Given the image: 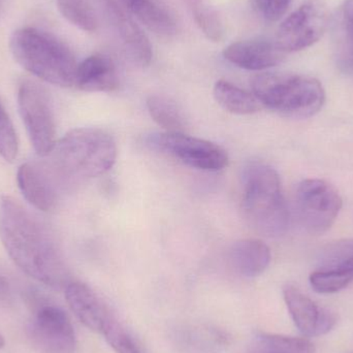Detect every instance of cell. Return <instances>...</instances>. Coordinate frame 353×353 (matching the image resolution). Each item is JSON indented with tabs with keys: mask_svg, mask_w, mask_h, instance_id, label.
Instances as JSON below:
<instances>
[{
	"mask_svg": "<svg viewBox=\"0 0 353 353\" xmlns=\"http://www.w3.org/2000/svg\"><path fill=\"white\" fill-rule=\"evenodd\" d=\"M338 16L341 19L346 30L353 37V0H345L343 2Z\"/></svg>",
	"mask_w": 353,
	"mask_h": 353,
	"instance_id": "cell-30",
	"label": "cell"
},
{
	"mask_svg": "<svg viewBox=\"0 0 353 353\" xmlns=\"http://www.w3.org/2000/svg\"><path fill=\"white\" fill-rule=\"evenodd\" d=\"M108 17L119 33L128 55L134 63L148 66L152 60V46L146 33L118 6L116 0H103Z\"/></svg>",
	"mask_w": 353,
	"mask_h": 353,
	"instance_id": "cell-15",
	"label": "cell"
},
{
	"mask_svg": "<svg viewBox=\"0 0 353 353\" xmlns=\"http://www.w3.org/2000/svg\"><path fill=\"white\" fill-rule=\"evenodd\" d=\"M296 203L301 223L313 234L329 230L342 208L337 189L321 179L303 181L296 190Z\"/></svg>",
	"mask_w": 353,
	"mask_h": 353,
	"instance_id": "cell-9",
	"label": "cell"
},
{
	"mask_svg": "<svg viewBox=\"0 0 353 353\" xmlns=\"http://www.w3.org/2000/svg\"><path fill=\"white\" fill-rule=\"evenodd\" d=\"M193 18L203 34L213 41H220L224 35L219 14L205 0H187Z\"/></svg>",
	"mask_w": 353,
	"mask_h": 353,
	"instance_id": "cell-23",
	"label": "cell"
},
{
	"mask_svg": "<svg viewBox=\"0 0 353 353\" xmlns=\"http://www.w3.org/2000/svg\"><path fill=\"white\" fill-rule=\"evenodd\" d=\"M319 269H335L353 275V239L325 246L319 257Z\"/></svg>",
	"mask_w": 353,
	"mask_h": 353,
	"instance_id": "cell-24",
	"label": "cell"
},
{
	"mask_svg": "<svg viewBox=\"0 0 353 353\" xmlns=\"http://www.w3.org/2000/svg\"><path fill=\"white\" fill-rule=\"evenodd\" d=\"M334 50L340 70L353 72V37L346 30L340 17H336L333 26Z\"/></svg>",
	"mask_w": 353,
	"mask_h": 353,
	"instance_id": "cell-26",
	"label": "cell"
},
{
	"mask_svg": "<svg viewBox=\"0 0 353 353\" xmlns=\"http://www.w3.org/2000/svg\"><path fill=\"white\" fill-rule=\"evenodd\" d=\"M228 62L247 70H265L281 63L284 53L275 41L246 39L228 46L223 51Z\"/></svg>",
	"mask_w": 353,
	"mask_h": 353,
	"instance_id": "cell-14",
	"label": "cell"
},
{
	"mask_svg": "<svg viewBox=\"0 0 353 353\" xmlns=\"http://www.w3.org/2000/svg\"><path fill=\"white\" fill-rule=\"evenodd\" d=\"M330 12L325 0H306L278 27L275 43L284 54L314 45L327 31Z\"/></svg>",
	"mask_w": 353,
	"mask_h": 353,
	"instance_id": "cell-8",
	"label": "cell"
},
{
	"mask_svg": "<svg viewBox=\"0 0 353 353\" xmlns=\"http://www.w3.org/2000/svg\"><path fill=\"white\" fill-rule=\"evenodd\" d=\"M0 240L12 261L33 279L55 290L72 282L47 225L10 196L0 199Z\"/></svg>",
	"mask_w": 353,
	"mask_h": 353,
	"instance_id": "cell-1",
	"label": "cell"
},
{
	"mask_svg": "<svg viewBox=\"0 0 353 353\" xmlns=\"http://www.w3.org/2000/svg\"><path fill=\"white\" fill-rule=\"evenodd\" d=\"M132 14L157 34L169 37L176 32L175 19L159 0H144Z\"/></svg>",
	"mask_w": 353,
	"mask_h": 353,
	"instance_id": "cell-20",
	"label": "cell"
},
{
	"mask_svg": "<svg viewBox=\"0 0 353 353\" xmlns=\"http://www.w3.org/2000/svg\"><path fill=\"white\" fill-rule=\"evenodd\" d=\"M352 281V274L335 269H317L310 275L311 286L319 294H335Z\"/></svg>",
	"mask_w": 353,
	"mask_h": 353,
	"instance_id": "cell-25",
	"label": "cell"
},
{
	"mask_svg": "<svg viewBox=\"0 0 353 353\" xmlns=\"http://www.w3.org/2000/svg\"><path fill=\"white\" fill-rule=\"evenodd\" d=\"M16 61L37 78L59 87L76 86L77 63L68 46L37 28L14 31L10 41Z\"/></svg>",
	"mask_w": 353,
	"mask_h": 353,
	"instance_id": "cell-3",
	"label": "cell"
},
{
	"mask_svg": "<svg viewBox=\"0 0 353 353\" xmlns=\"http://www.w3.org/2000/svg\"><path fill=\"white\" fill-rule=\"evenodd\" d=\"M12 292L10 282L0 274V304H10L12 302Z\"/></svg>",
	"mask_w": 353,
	"mask_h": 353,
	"instance_id": "cell-31",
	"label": "cell"
},
{
	"mask_svg": "<svg viewBox=\"0 0 353 353\" xmlns=\"http://www.w3.org/2000/svg\"><path fill=\"white\" fill-rule=\"evenodd\" d=\"M151 150L170 155L192 169L218 172L228 167V155L218 145L184 132H155L145 139Z\"/></svg>",
	"mask_w": 353,
	"mask_h": 353,
	"instance_id": "cell-7",
	"label": "cell"
},
{
	"mask_svg": "<svg viewBox=\"0 0 353 353\" xmlns=\"http://www.w3.org/2000/svg\"><path fill=\"white\" fill-rule=\"evenodd\" d=\"M17 182L23 196L35 209L50 212L56 207L59 181L45 161L21 165Z\"/></svg>",
	"mask_w": 353,
	"mask_h": 353,
	"instance_id": "cell-12",
	"label": "cell"
},
{
	"mask_svg": "<svg viewBox=\"0 0 353 353\" xmlns=\"http://www.w3.org/2000/svg\"><path fill=\"white\" fill-rule=\"evenodd\" d=\"M18 108L33 149L39 157H47L57 143L49 93L34 81H23L18 90Z\"/></svg>",
	"mask_w": 353,
	"mask_h": 353,
	"instance_id": "cell-6",
	"label": "cell"
},
{
	"mask_svg": "<svg viewBox=\"0 0 353 353\" xmlns=\"http://www.w3.org/2000/svg\"><path fill=\"white\" fill-rule=\"evenodd\" d=\"M243 214L251 228L265 236H282L290 213L277 172L263 163H251L243 172Z\"/></svg>",
	"mask_w": 353,
	"mask_h": 353,
	"instance_id": "cell-4",
	"label": "cell"
},
{
	"mask_svg": "<svg viewBox=\"0 0 353 353\" xmlns=\"http://www.w3.org/2000/svg\"><path fill=\"white\" fill-rule=\"evenodd\" d=\"M213 95L224 110L236 115H250L261 111L263 108L253 93L243 90L228 81H217Z\"/></svg>",
	"mask_w": 353,
	"mask_h": 353,
	"instance_id": "cell-18",
	"label": "cell"
},
{
	"mask_svg": "<svg viewBox=\"0 0 353 353\" xmlns=\"http://www.w3.org/2000/svg\"><path fill=\"white\" fill-rule=\"evenodd\" d=\"M76 86L87 92H112L119 86L117 70L109 57L90 56L79 64Z\"/></svg>",
	"mask_w": 353,
	"mask_h": 353,
	"instance_id": "cell-16",
	"label": "cell"
},
{
	"mask_svg": "<svg viewBox=\"0 0 353 353\" xmlns=\"http://www.w3.org/2000/svg\"><path fill=\"white\" fill-rule=\"evenodd\" d=\"M46 161L58 181L62 178H95L115 165L117 146L111 134L99 128L70 130L56 143Z\"/></svg>",
	"mask_w": 353,
	"mask_h": 353,
	"instance_id": "cell-2",
	"label": "cell"
},
{
	"mask_svg": "<svg viewBox=\"0 0 353 353\" xmlns=\"http://www.w3.org/2000/svg\"><path fill=\"white\" fill-rule=\"evenodd\" d=\"M120 1H121V3L123 4L125 8H128L130 12H132V10L138 8L144 0H120Z\"/></svg>",
	"mask_w": 353,
	"mask_h": 353,
	"instance_id": "cell-32",
	"label": "cell"
},
{
	"mask_svg": "<svg viewBox=\"0 0 353 353\" xmlns=\"http://www.w3.org/2000/svg\"><path fill=\"white\" fill-rule=\"evenodd\" d=\"M64 292L66 302L77 319L91 331L103 335L114 317L101 298L82 282H70Z\"/></svg>",
	"mask_w": 353,
	"mask_h": 353,
	"instance_id": "cell-13",
	"label": "cell"
},
{
	"mask_svg": "<svg viewBox=\"0 0 353 353\" xmlns=\"http://www.w3.org/2000/svg\"><path fill=\"white\" fill-rule=\"evenodd\" d=\"M259 103L296 118H308L323 108L325 92L316 79L290 72H263L251 80Z\"/></svg>",
	"mask_w": 353,
	"mask_h": 353,
	"instance_id": "cell-5",
	"label": "cell"
},
{
	"mask_svg": "<svg viewBox=\"0 0 353 353\" xmlns=\"http://www.w3.org/2000/svg\"><path fill=\"white\" fill-rule=\"evenodd\" d=\"M62 16L74 26L87 32L97 30V14L89 0H56Z\"/></svg>",
	"mask_w": 353,
	"mask_h": 353,
	"instance_id": "cell-22",
	"label": "cell"
},
{
	"mask_svg": "<svg viewBox=\"0 0 353 353\" xmlns=\"http://www.w3.org/2000/svg\"><path fill=\"white\" fill-rule=\"evenodd\" d=\"M19 152L18 137L10 116L0 103V157L6 161H12Z\"/></svg>",
	"mask_w": 353,
	"mask_h": 353,
	"instance_id": "cell-28",
	"label": "cell"
},
{
	"mask_svg": "<svg viewBox=\"0 0 353 353\" xmlns=\"http://www.w3.org/2000/svg\"><path fill=\"white\" fill-rule=\"evenodd\" d=\"M152 119L167 132H184L186 121L179 105L163 95H152L147 101Z\"/></svg>",
	"mask_w": 353,
	"mask_h": 353,
	"instance_id": "cell-19",
	"label": "cell"
},
{
	"mask_svg": "<svg viewBox=\"0 0 353 353\" xmlns=\"http://www.w3.org/2000/svg\"><path fill=\"white\" fill-rule=\"evenodd\" d=\"M4 346V339L1 335H0V350Z\"/></svg>",
	"mask_w": 353,
	"mask_h": 353,
	"instance_id": "cell-33",
	"label": "cell"
},
{
	"mask_svg": "<svg viewBox=\"0 0 353 353\" xmlns=\"http://www.w3.org/2000/svg\"><path fill=\"white\" fill-rule=\"evenodd\" d=\"M30 334L35 345L43 353H74L76 334L62 309L53 305L41 306L31 321Z\"/></svg>",
	"mask_w": 353,
	"mask_h": 353,
	"instance_id": "cell-10",
	"label": "cell"
},
{
	"mask_svg": "<svg viewBox=\"0 0 353 353\" xmlns=\"http://www.w3.org/2000/svg\"><path fill=\"white\" fill-rule=\"evenodd\" d=\"M253 2L263 18L275 22L286 14L292 0H253Z\"/></svg>",
	"mask_w": 353,
	"mask_h": 353,
	"instance_id": "cell-29",
	"label": "cell"
},
{
	"mask_svg": "<svg viewBox=\"0 0 353 353\" xmlns=\"http://www.w3.org/2000/svg\"><path fill=\"white\" fill-rule=\"evenodd\" d=\"M271 250L263 241L244 239L232 245L230 261L240 275L254 278L261 275L271 263Z\"/></svg>",
	"mask_w": 353,
	"mask_h": 353,
	"instance_id": "cell-17",
	"label": "cell"
},
{
	"mask_svg": "<svg viewBox=\"0 0 353 353\" xmlns=\"http://www.w3.org/2000/svg\"><path fill=\"white\" fill-rule=\"evenodd\" d=\"M283 298L292 321L306 337L325 335L337 323L335 312L319 306L296 286L290 284L284 286Z\"/></svg>",
	"mask_w": 353,
	"mask_h": 353,
	"instance_id": "cell-11",
	"label": "cell"
},
{
	"mask_svg": "<svg viewBox=\"0 0 353 353\" xmlns=\"http://www.w3.org/2000/svg\"><path fill=\"white\" fill-rule=\"evenodd\" d=\"M261 353H315L310 340L276 334H257Z\"/></svg>",
	"mask_w": 353,
	"mask_h": 353,
	"instance_id": "cell-21",
	"label": "cell"
},
{
	"mask_svg": "<svg viewBox=\"0 0 353 353\" xmlns=\"http://www.w3.org/2000/svg\"><path fill=\"white\" fill-rule=\"evenodd\" d=\"M103 335L116 353H146L138 340L115 319L110 321Z\"/></svg>",
	"mask_w": 353,
	"mask_h": 353,
	"instance_id": "cell-27",
	"label": "cell"
}]
</instances>
